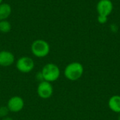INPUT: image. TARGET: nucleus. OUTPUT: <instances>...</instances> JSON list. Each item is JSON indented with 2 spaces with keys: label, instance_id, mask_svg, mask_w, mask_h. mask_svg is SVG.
Instances as JSON below:
<instances>
[{
  "label": "nucleus",
  "instance_id": "obj_3",
  "mask_svg": "<svg viewBox=\"0 0 120 120\" xmlns=\"http://www.w3.org/2000/svg\"><path fill=\"white\" fill-rule=\"evenodd\" d=\"M51 51L49 44L41 39L34 40L31 44V52L37 58H42L47 56Z\"/></svg>",
  "mask_w": 120,
  "mask_h": 120
},
{
  "label": "nucleus",
  "instance_id": "obj_7",
  "mask_svg": "<svg viewBox=\"0 0 120 120\" xmlns=\"http://www.w3.org/2000/svg\"><path fill=\"white\" fill-rule=\"evenodd\" d=\"M96 11L98 15L108 17L113 11V3L111 0H99L96 4Z\"/></svg>",
  "mask_w": 120,
  "mask_h": 120
},
{
  "label": "nucleus",
  "instance_id": "obj_10",
  "mask_svg": "<svg viewBox=\"0 0 120 120\" xmlns=\"http://www.w3.org/2000/svg\"><path fill=\"white\" fill-rule=\"evenodd\" d=\"M12 12L11 6L8 3L0 4V20H7Z\"/></svg>",
  "mask_w": 120,
  "mask_h": 120
},
{
  "label": "nucleus",
  "instance_id": "obj_6",
  "mask_svg": "<svg viewBox=\"0 0 120 120\" xmlns=\"http://www.w3.org/2000/svg\"><path fill=\"white\" fill-rule=\"evenodd\" d=\"M6 106L10 112L15 113L19 112L24 108L25 101L22 97L19 96H14L8 99Z\"/></svg>",
  "mask_w": 120,
  "mask_h": 120
},
{
  "label": "nucleus",
  "instance_id": "obj_18",
  "mask_svg": "<svg viewBox=\"0 0 120 120\" xmlns=\"http://www.w3.org/2000/svg\"><path fill=\"white\" fill-rule=\"evenodd\" d=\"M2 1H3V0H0V4H1V3H2Z\"/></svg>",
  "mask_w": 120,
  "mask_h": 120
},
{
  "label": "nucleus",
  "instance_id": "obj_19",
  "mask_svg": "<svg viewBox=\"0 0 120 120\" xmlns=\"http://www.w3.org/2000/svg\"></svg>",
  "mask_w": 120,
  "mask_h": 120
},
{
  "label": "nucleus",
  "instance_id": "obj_4",
  "mask_svg": "<svg viewBox=\"0 0 120 120\" xmlns=\"http://www.w3.org/2000/svg\"><path fill=\"white\" fill-rule=\"evenodd\" d=\"M35 64L34 60L29 56H22L19 58L16 63L15 67L17 70L22 73H30L34 68Z\"/></svg>",
  "mask_w": 120,
  "mask_h": 120
},
{
  "label": "nucleus",
  "instance_id": "obj_1",
  "mask_svg": "<svg viewBox=\"0 0 120 120\" xmlns=\"http://www.w3.org/2000/svg\"><path fill=\"white\" fill-rule=\"evenodd\" d=\"M84 66L79 62H72L66 65L64 69L65 77L71 81L75 82L79 79L84 74Z\"/></svg>",
  "mask_w": 120,
  "mask_h": 120
},
{
  "label": "nucleus",
  "instance_id": "obj_17",
  "mask_svg": "<svg viewBox=\"0 0 120 120\" xmlns=\"http://www.w3.org/2000/svg\"><path fill=\"white\" fill-rule=\"evenodd\" d=\"M117 120H120V114L119 115V116H118V118H117Z\"/></svg>",
  "mask_w": 120,
  "mask_h": 120
},
{
  "label": "nucleus",
  "instance_id": "obj_11",
  "mask_svg": "<svg viewBox=\"0 0 120 120\" xmlns=\"http://www.w3.org/2000/svg\"><path fill=\"white\" fill-rule=\"evenodd\" d=\"M11 30V24L7 20H0V32L4 34L8 33Z\"/></svg>",
  "mask_w": 120,
  "mask_h": 120
},
{
  "label": "nucleus",
  "instance_id": "obj_8",
  "mask_svg": "<svg viewBox=\"0 0 120 120\" xmlns=\"http://www.w3.org/2000/svg\"><path fill=\"white\" fill-rule=\"evenodd\" d=\"M15 63V56L9 51H0V66L9 67Z\"/></svg>",
  "mask_w": 120,
  "mask_h": 120
},
{
  "label": "nucleus",
  "instance_id": "obj_12",
  "mask_svg": "<svg viewBox=\"0 0 120 120\" xmlns=\"http://www.w3.org/2000/svg\"><path fill=\"white\" fill-rule=\"evenodd\" d=\"M9 112L10 111L8 109L7 106H0V118L2 119L7 117Z\"/></svg>",
  "mask_w": 120,
  "mask_h": 120
},
{
  "label": "nucleus",
  "instance_id": "obj_5",
  "mask_svg": "<svg viewBox=\"0 0 120 120\" xmlns=\"http://www.w3.org/2000/svg\"><path fill=\"white\" fill-rule=\"evenodd\" d=\"M37 94L41 99H49L53 94V87L52 84L46 81L40 82L37 88Z\"/></svg>",
  "mask_w": 120,
  "mask_h": 120
},
{
  "label": "nucleus",
  "instance_id": "obj_15",
  "mask_svg": "<svg viewBox=\"0 0 120 120\" xmlns=\"http://www.w3.org/2000/svg\"><path fill=\"white\" fill-rule=\"evenodd\" d=\"M36 79H37V81H39V82L44 81V79H43V77H42V75H41V71H40V72H38L36 74Z\"/></svg>",
  "mask_w": 120,
  "mask_h": 120
},
{
  "label": "nucleus",
  "instance_id": "obj_9",
  "mask_svg": "<svg viewBox=\"0 0 120 120\" xmlns=\"http://www.w3.org/2000/svg\"><path fill=\"white\" fill-rule=\"evenodd\" d=\"M108 108L113 112L120 114V96L114 95L109 98Z\"/></svg>",
  "mask_w": 120,
  "mask_h": 120
},
{
  "label": "nucleus",
  "instance_id": "obj_16",
  "mask_svg": "<svg viewBox=\"0 0 120 120\" xmlns=\"http://www.w3.org/2000/svg\"><path fill=\"white\" fill-rule=\"evenodd\" d=\"M13 120V119L12 117H11L7 116V117H6L2 118V120Z\"/></svg>",
  "mask_w": 120,
  "mask_h": 120
},
{
  "label": "nucleus",
  "instance_id": "obj_2",
  "mask_svg": "<svg viewBox=\"0 0 120 120\" xmlns=\"http://www.w3.org/2000/svg\"><path fill=\"white\" fill-rule=\"evenodd\" d=\"M44 81L54 82L57 81L60 76V70L59 67L53 63H46L41 70Z\"/></svg>",
  "mask_w": 120,
  "mask_h": 120
},
{
  "label": "nucleus",
  "instance_id": "obj_13",
  "mask_svg": "<svg viewBox=\"0 0 120 120\" xmlns=\"http://www.w3.org/2000/svg\"><path fill=\"white\" fill-rule=\"evenodd\" d=\"M108 16H105V15H98L97 18V20L100 24H105L108 22Z\"/></svg>",
  "mask_w": 120,
  "mask_h": 120
},
{
  "label": "nucleus",
  "instance_id": "obj_14",
  "mask_svg": "<svg viewBox=\"0 0 120 120\" xmlns=\"http://www.w3.org/2000/svg\"><path fill=\"white\" fill-rule=\"evenodd\" d=\"M110 30H111L112 32L116 33V32H117L118 30H119V27H118V25H117V24H115V23H112V24L110 25Z\"/></svg>",
  "mask_w": 120,
  "mask_h": 120
}]
</instances>
